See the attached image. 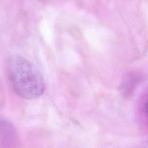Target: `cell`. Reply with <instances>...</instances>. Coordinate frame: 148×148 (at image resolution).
Returning a JSON list of instances; mask_svg holds the SVG:
<instances>
[{"instance_id":"6da1fadb","label":"cell","mask_w":148,"mask_h":148,"mask_svg":"<svg viewBox=\"0 0 148 148\" xmlns=\"http://www.w3.org/2000/svg\"><path fill=\"white\" fill-rule=\"evenodd\" d=\"M8 73L12 87L19 97L34 99L43 94L45 84L40 72L25 58L20 56L10 58Z\"/></svg>"},{"instance_id":"7a4b0ae2","label":"cell","mask_w":148,"mask_h":148,"mask_svg":"<svg viewBox=\"0 0 148 148\" xmlns=\"http://www.w3.org/2000/svg\"><path fill=\"white\" fill-rule=\"evenodd\" d=\"M17 139L16 130L12 123L5 119L0 120V143L9 146Z\"/></svg>"},{"instance_id":"3957f363","label":"cell","mask_w":148,"mask_h":148,"mask_svg":"<svg viewBox=\"0 0 148 148\" xmlns=\"http://www.w3.org/2000/svg\"><path fill=\"white\" fill-rule=\"evenodd\" d=\"M145 111H146L147 114L148 115V101L146 103V105L145 106Z\"/></svg>"}]
</instances>
